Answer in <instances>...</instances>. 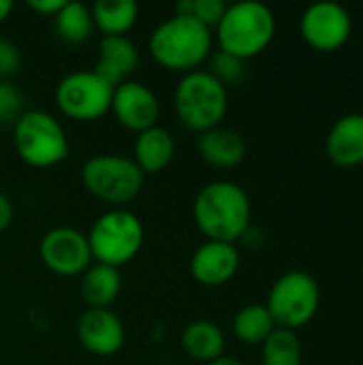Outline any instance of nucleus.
Wrapping results in <instances>:
<instances>
[{
  "label": "nucleus",
  "mask_w": 363,
  "mask_h": 365,
  "mask_svg": "<svg viewBox=\"0 0 363 365\" xmlns=\"http://www.w3.org/2000/svg\"><path fill=\"white\" fill-rule=\"evenodd\" d=\"M193 218L210 242L235 244L250 229V197L235 182H210L195 197Z\"/></svg>",
  "instance_id": "nucleus-1"
},
{
  "label": "nucleus",
  "mask_w": 363,
  "mask_h": 365,
  "mask_svg": "<svg viewBox=\"0 0 363 365\" xmlns=\"http://www.w3.org/2000/svg\"><path fill=\"white\" fill-rule=\"evenodd\" d=\"M214 45V32L195 17L173 13L160 21L148 38V51L152 60L171 73L199 71L210 60Z\"/></svg>",
  "instance_id": "nucleus-2"
},
{
  "label": "nucleus",
  "mask_w": 363,
  "mask_h": 365,
  "mask_svg": "<svg viewBox=\"0 0 363 365\" xmlns=\"http://www.w3.org/2000/svg\"><path fill=\"white\" fill-rule=\"evenodd\" d=\"M214 30L218 51L246 62L272 45L276 36V17L267 4L259 0H242L227 4V11Z\"/></svg>",
  "instance_id": "nucleus-3"
},
{
  "label": "nucleus",
  "mask_w": 363,
  "mask_h": 365,
  "mask_svg": "<svg viewBox=\"0 0 363 365\" xmlns=\"http://www.w3.org/2000/svg\"><path fill=\"white\" fill-rule=\"evenodd\" d=\"M178 120L195 133H205L223 124L229 109L227 88L208 71L199 68L180 77L173 92Z\"/></svg>",
  "instance_id": "nucleus-4"
},
{
  "label": "nucleus",
  "mask_w": 363,
  "mask_h": 365,
  "mask_svg": "<svg viewBox=\"0 0 363 365\" xmlns=\"http://www.w3.org/2000/svg\"><path fill=\"white\" fill-rule=\"evenodd\" d=\"M86 237L94 263L120 269L141 252L145 231L137 214L113 207L92 222Z\"/></svg>",
  "instance_id": "nucleus-5"
},
{
  "label": "nucleus",
  "mask_w": 363,
  "mask_h": 365,
  "mask_svg": "<svg viewBox=\"0 0 363 365\" xmlns=\"http://www.w3.org/2000/svg\"><path fill=\"white\" fill-rule=\"evenodd\" d=\"M13 145L17 156L34 169L60 165L71 150L64 126L47 111H24L13 124Z\"/></svg>",
  "instance_id": "nucleus-6"
},
{
  "label": "nucleus",
  "mask_w": 363,
  "mask_h": 365,
  "mask_svg": "<svg viewBox=\"0 0 363 365\" xmlns=\"http://www.w3.org/2000/svg\"><path fill=\"white\" fill-rule=\"evenodd\" d=\"M81 184L107 205H126L139 197L145 175L133 158L122 154H94L81 165Z\"/></svg>",
  "instance_id": "nucleus-7"
},
{
  "label": "nucleus",
  "mask_w": 363,
  "mask_h": 365,
  "mask_svg": "<svg viewBox=\"0 0 363 365\" xmlns=\"http://www.w3.org/2000/svg\"><path fill=\"white\" fill-rule=\"evenodd\" d=\"M265 306L276 327L297 331L306 327L319 312L321 306L319 282L308 272L291 269L272 284Z\"/></svg>",
  "instance_id": "nucleus-8"
},
{
  "label": "nucleus",
  "mask_w": 363,
  "mask_h": 365,
  "mask_svg": "<svg viewBox=\"0 0 363 365\" xmlns=\"http://www.w3.org/2000/svg\"><path fill=\"white\" fill-rule=\"evenodd\" d=\"M56 105L73 122H96L111 109L113 86L96 71H75L56 86Z\"/></svg>",
  "instance_id": "nucleus-9"
},
{
  "label": "nucleus",
  "mask_w": 363,
  "mask_h": 365,
  "mask_svg": "<svg viewBox=\"0 0 363 365\" xmlns=\"http://www.w3.org/2000/svg\"><path fill=\"white\" fill-rule=\"evenodd\" d=\"M302 38L317 51H338L344 47L353 34L351 13L332 0H319L300 17Z\"/></svg>",
  "instance_id": "nucleus-10"
},
{
  "label": "nucleus",
  "mask_w": 363,
  "mask_h": 365,
  "mask_svg": "<svg viewBox=\"0 0 363 365\" xmlns=\"http://www.w3.org/2000/svg\"><path fill=\"white\" fill-rule=\"evenodd\" d=\"M39 255L43 265L60 278L83 276V272L94 263L88 237L73 227L49 229L41 237Z\"/></svg>",
  "instance_id": "nucleus-11"
},
{
  "label": "nucleus",
  "mask_w": 363,
  "mask_h": 365,
  "mask_svg": "<svg viewBox=\"0 0 363 365\" xmlns=\"http://www.w3.org/2000/svg\"><path fill=\"white\" fill-rule=\"evenodd\" d=\"M109 113H113L120 126L139 135L152 126H158L160 101L156 92L143 81L128 79L113 88Z\"/></svg>",
  "instance_id": "nucleus-12"
},
{
  "label": "nucleus",
  "mask_w": 363,
  "mask_h": 365,
  "mask_svg": "<svg viewBox=\"0 0 363 365\" xmlns=\"http://www.w3.org/2000/svg\"><path fill=\"white\" fill-rule=\"evenodd\" d=\"M77 340L94 357H113L122 351L126 331L109 308H88L77 321Z\"/></svg>",
  "instance_id": "nucleus-13"
},
{
  "label": "nucleus",
  "mask_w": 363,
  "mask_h": 365,
  "mask_svg": "<svg viewBox=\"0 0 363 365\" xmlns=\"http://www.w3.org/2000/svg\"><path fill=\"white\" fill-rule=\"evenodd\" d=\"M240 265H242V257L235 244L208 240L193 252L188 269L197 284L216 289L231 282Z\"/></svg>",
  "instance_id": "nucleus-14"
},
{
  "label": "nucleus",
  "mask_w": 363,
  "mask_h": 365,
  "mask_svg": "<svg viewBox=\"0 0 363 365\" xmlns=\"http://www.w3.org/2000/svg\"><path fill=\"white\" fill-rule=\"evenodd\" d=\"M325 152L338 167L349 169L363 165V113H347L332 124Z\"/></svg>",
  "instance_id": "nucleus-15"
},
{
  "label": "nucleus",
  "mask_w": 363,
  "mask_h": 365,
  "mask_svg": "<svg viewBox=\"0 0 363 365\" xmlns=\"http://www.w3.org/2000/svg\"><path fill=\"white\" fill-rule=\"evenodd\" d=\"M139 66V49L128 36H103L94 71L113 88L128 81Z\"/></svg>",
  "instance_id": "nucleus-16"
},
{
  "label": "nucleus",
  "mask_w": 363,
  "mask_h": 365,
  "mask_svg": "<svg viewBox=\"0 0 363 365\" xmlns=\"http://www.w3.org/2000/svg\"><path fill=\"white\" fill-rule=\"evenodd\" d=\"M199 156L216 169H233L246 158L244 137L227 126H216L199 135L197 139Z\"/></svg>",
  "instance_id": "nucleus-17"
},
{
  "label": "nucleus",
  "mask_w": 363,
  "mask_h": 365,
  "mask_svg": "<svg viewBox=\"0 0 363 365\" xmlns=\"http://www.w3.org/2000/svg\"><path fill=\"white\" fill-rule=\"evenodd\" d=\"M175 156V139L163 126H152L137 135L133 145V160L143 175L165 171Z\"/></svg>",
  "instance_id": "nucleus-18"
},
{
  "label": "nucleus",
  "mask_w": 363,
  "mask_h": 365,
  "mask_svg": "<svg viewBox=\"0 0 363 365\" xmlns=\"http://www.w3.org/2000/svg\"><path fill=\"white\" fill-rule=\"evenodd\" d=\"M180 344L182 351L199 361V364H212L216 359H220L225 355V334L223 329L208 319H199L193 321L184 327L182 336H180Z\"/></svg>",
  "instance_id": "nucleus-19"
},
{
  "label": "nucleus",
  "mask_w": 363,
  "mask_h": 365,
  "mask_svg": "<svg viewBox=\"0 0 363 365\" xmlns=\"http://www.w3.org/2000/svg\"><path fill=\"white\" fill-rule=\"evenodd\" d=\"M122 291V274L116 267L92 263L81 276V297L88 308H109Z\"/></svg>",
  "instance_id": "nucleus-20"
},
{
  "label": "nucleus",
  "mask_w": 363,
  "mask_h": 365,
  "mask_svg": "<svg viewBox=\"0 0 363 365\" xmlns=\"http://www.w3.org/2000/svg\"><path fill=\"white\" fill-rule=\"evenodd\" d=\"M90 13L103 36H126L137 21L139 6L133 0H98L90 6Z\"/></svg>",
  "instance_id": "nucleus-21"
},
{
  "label": "nucleus",
  "mask_w": 363,
  "mask_h": 365,
  "mask_svg": "<svg viewBox=\"0 0 363 365\" xmlns=\"http://www.w3.org/2000/svg\"><path fill=\"white\" fill-rule=\"evenodd\" d=\"M274 329L276 323L265 304H248L233 317V334L246 346H261Z\"/></svg>",
  "instance_id": "nucleus-22"
},
{
  "label": "nucleus",
  "mask_w": 363,
  "mask_h": 365,
  "mask_svg": "<svg viewBox=\"0 0 363 365\" xmlns=\"http://www.w3.org/2000/svg\"><path fill=\"white\" fill-rule=\"evenodd\" d=\"M53 26H56L58 36L66 43L79 45V43L88 41L94 30L90 6H86L83 2H77V0H71V2L64 0L62 9L53 17Z\"/></svg>",
  "instance_id": "nucleus-23"
},
{
  "label": "nucleus",
  "mask_w": 363,
  "mask_h": 365,
  "mask_svg": "<svg viewBox=\"0 0 363 365\" xmlns=\"http://www.w3.org/2000/svg\"><path fill=\"white\" fill-rule=\"evenodd\" d=\"M304 351L297 338V331L276 327L270 338L261 344V364L263 365H302Z\"/></svg>",
  "instance_id": "nucleus-24"
},
{
  "label": "nucleus",
  "mask_w": 363,
  "mask_h": 365,
  "mask_svg": "<svg viewBox=\"0 0 363 365\" xmlns=\"http://www.w3.org/2000/svg\"><path fill=\"white\" fill-rule=\"evenodd\" d=\"M225 11H227V2H223V0H182L175 6V13L195 17L210 30L218 26Z\"/></svg>",
  "instance_id": "nucleus-25"
},
{
  "label": "nucleus",
  "mask_w": 363,
  "mask_h": 365,
  "mask_svg": "<svg viewBox=\"0 0 363 365\" xmlns=\"http://www.w3.org/2000/svg\"><path fill=\"white\" fill-rule=\"evenodd\" d=\"M210 73L225 86H237L244 75H246V62L235 58V56H229L225 51H216L210 56Z\"/></svg>",
  "instance_id": "nucleus-26"
},
{
  "label": "nucleus",
  "mask_w": 363,
  "mask_h": 365,
  "mask_svg": "<svg viewBox=\"0 0 363 365\" xmlns=\"http://www.w3.org/2000/svg\"><path fill=\"white\" fill-rule=\"evenodd\" d=\"M24 98L17 88L11 83H0V122H13L24 113Z\"/></svg>",
  "instance_id": "nucleus-27"
},
{
  "label": "nucleus",
  "mask_w": 363,
  "mask_h": 365,
  "mask_svg": "<svg viewBox=\"0 0 363 365\" xmlns=\"http://www.w3.org/2000/svg\"><path fill=\"white\" fill-rule=\"evenodd\" d=\"M19 64H21V56L17 45H13L6 38H0V77H9L17 73Z\"/></svg>",
  "instance_id": "nucleus-28"
},
{
  "label": "nucleus",
  "mask_w": 363,
  "mask_h": 365,
  "mask_svg": "<svg viewBox=\"0 0 363 365\" xmlns=\"http://www.w3.org/2000/svg\"><path fill=\"white\" fill-rule=\"evenodd\" d=\"M62 4L64 0H28V9L45 17H56Z\"/></svg>",
  "instance_id": "nucleus-29"
},
{
  "label": "nucleus",
  "mask_w": 363,
  "mask_h": 365,
  "mask_svg": "<svg viewBox=\"0 0 363 365\" xmlns=\"http://www.w3.org/2000/svg\"><path fill=\"white\" fill-rule=\"evenodd\" d=\"M13 218H15V207H13V201L0 190V233L6 231L11 225H13Z\"/></svg>",
  "instance_id": "nucleus-30"
},
{
  "label": "nucleus",
  "mask_w": 363,
  "mask_h": 365,
  "mask_svg": "<svg viewBox=\"0 0 363 365\" xmlns=\"http://www.w3.org/2000/svg\"><path fill=\"white\" fill-rule=\"evenodd\" d=\"M11 11H13V2L11 0H0V24L9 19Z\"/></svg>",
  "instance_id": "nucleus-31"
},
{
  "label": "nucleus",
  "mask_w": 363,
  "mask_h": 365,
  "mask_svg": "<svg viewBox=\"0 0 363 365\" xmlns=\"http://www.w3.org/2000/svg\"><path fill=\"white\" fill-rule=\"evenodd\" d=\"M205 365H244L240 359H235V357H227V355H223L220 359H216V361H212V364H205Z\"/></svg>",
  "instance_id": "nucleus-32"
}]
</instances>
